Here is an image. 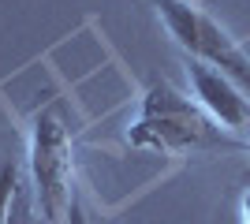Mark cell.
Instances as JSON below:
<instances>
[{
    "mask_svg": "<svg viewBox=\"0 0 250 224\" xmlns=\"http://www.w3.org/2000/svg\"><path fill=\"white\" fill-rule=\"evenodd\" d=\"M19 198V164L4 161L0 164V224H11V205Z\"/></svg>",
    "mask_w": 250,
    "mask_h": 224,
    "instance_id": "cell-5",
    "label": "cell"
},
{
    "mask_svg": "<svg viewBox=\"0 0 250 224\" xmlns=\"http://www.w3.org/2000/svg\"><path fill=\"white\" fill-rule=\"evenodd\" d=\"M247 149H250V139H247Z\"/></svg>",
    "mask_w": 250,
    "mask_h": 224,
    "instance_id": "cell-9",
    "label": "cell"
},
{
    "mask_svg": "<svg viewBox=\"0 0 250 224\" xmlns=\"http://www.w3.org/2000/svg\"><path fill=\"white\" fill-rule=\"evenodd\" d=\"M239 217H243V224H250V187L243 191V202H239Z\"/></svg>",
    "mask_w": 250,
    "mask_h": 224,
    "instance_id": "cell-7",
    "label": "cell"
},
{
    "mask_svg": "<svg viewBox=\"0 0 250 224\" xmlns=\"http://www.w3.org/2000/svg\"><path fill=\"white\" fill-rule=\"evenodd\" d=\"M187 79H190V90H194V101H198V108L209 116L213 127L250 131V97L231 82L228 75L213 71V67H206V64H190Z\"/></svg>",
    "mask_w": 250,
    "mask_h": 224,
    "instance_id": "cell-4",
    "label": "cell"
},
{
    "mask_svg": "<svg viewBox=\"0 0 250 224\" xmlns=\"http://www.w3.org/2000/svg\"><path fill=\"white\" fill-rule=\"evenodd\" d=\"M30 176L38 205L45 224H63L67 209L75 202V157H71V135L63 123L60 105H49L34 116L30 127Z\"/></svg>",
    "mask_w": 250,
    "mask_h": 224,
    "instance_id": "cell-2",
    "label": "cell"
},
{
    "mask_svg": "<svg viewBox=\"0 0 250 224\" xmlns=\"http://www.w3.org/2000/svg\"><path fill=\"white\" fill-rule=\"evenodd\" d=\"M63 224H90V217H86V209L79 205V198L71 202V209H67V221Z\"/></svg>",
    "mask_w": 250,
    "mask_h": 224,
    "instance_id": "cell-6",
    "label": "cell"
},
{
    "mask_svg": "<svg viewBox=\"0 0 250 224\" xmlns=\"http://www.w3.org/2000/svg\"><path fill=\"white\" fill-rule=\"evenodd\" d=\"M209 142H213V123L198 108V101L183 97L165 79L149 82L135 123L127 127V146L149 153H190Z\"/></svg>",
    "mask_w": 250,
    "mask_h": 224,
    "instance_id": "cell-1",
    "label": "cell"
},
{
    "mask_svg": "<svg viewBox=\"0 0 250 224\" xmlns=\"http://www.w3.org/2000/svg\"><path fill=\"white\" fill-rule=\"evenodd\" d=\"M153 8L161 15V22H165V30L172 34V41L179 49H187L194 56V64H206L213 71L228 75L250 97V56L235 45V38L209 11H202L190 0H157Z\"/></svg>",
    "mask_w": 250,
    "mask_h": 224,
    "instance_id": "cell-3",
    "label": "cell"
},
{
    "mask_svg": "<svg viewBox=\"0 0 250 224\" xmlns=\"http://www.w3.org/2000/svg\"><path fill=\"white\" fill-rule=\"evenodd\" d=\"M11 224H26V221H19V217H11Z\"/></svg>",
    "mask_w": 250,
    "mask_h": 224,
    "instance_id": "cell-8",
    "label": "cell"
}]
</instances>
